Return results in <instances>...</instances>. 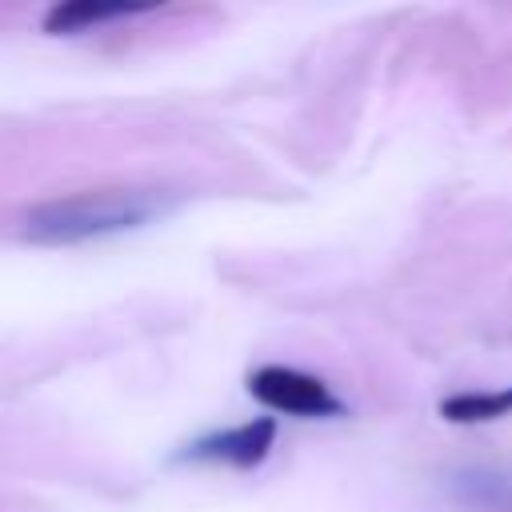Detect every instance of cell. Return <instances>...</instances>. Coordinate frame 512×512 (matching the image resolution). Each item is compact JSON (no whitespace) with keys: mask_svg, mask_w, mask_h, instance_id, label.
Returning <instances> with one entry per match:
<instances>
[{"mask_svg":"<svg viewBox=\"0 0 512 512\" xmlns=\"http://www.w3.org/2000/svg\"><path fill=\"white\" fill-rule=\"evenodd\" d=\"M156 212H160V200L152 192H80V196L32 208L24 220V232L40 244H80L92 236L140 228Z\"/></svg>","mask_w":512,"mask_h":512,"instance_id":"6da1fadb","label":"cell"},{"mask_svg":"<svg viewBox=\"0 0 512 512\" xmlns=\"http://www.w3.org/2000/svg\"><path fill=\"white\" fill-rule=\"evenodd\" d=\"M248 392L272 408V412H288V416H304V420H316V416H340L344 404L328 392L324 380L308 376V372H296V368H284V364H268V368H256L248 376Z\"/></svg>","mask_w":512,"mask_h":512,"instance_id":"7a4b0ae2","label":"cell"},{"mask_svg":"<svg viewBox=\"0 0 512 512\" xmlns=\"http://www.w3.org/2000/svg\"><path fill=\"white\" fill-rule=\"evenodd\" d=\"M272 436H276V424L272 420H248L240 428H228V432H212L196 444H188L184 456L192 460H216V464H236V468H252L268 456L272 448Z\"/></svg>","mask_w":512,"mask_h":512,"instance_id":"3957f363","label":"cell"},{"mask_svg":"<svg viewBox=\"0 0 512 512\" xmlns=\"http://www.w3.org/2000/svg\"><path fill=\"white\" fill-rule=\"evenodd\" d=\"M128 8H100V4H56L48 16H44V28L48 32H80L84 24H100V20H112V16H124Z\"/></svg>","mask_w":512,"mask_h":512,"instance_id":"277c9868","label":"cell"},{"mask_svg":"<svg viewBox=\"0 0 512 512\" xmlns=\"http://www.w3.org/2000/svg\"><path fill=\"white\" fill-rule=\"evenodd\" d=\"M512 408V392H476V396H456V400H448L444 404V416H452V420H492V416H500V412H508Z\"/></svg>","mask_w":512,"mask_h":512,"instance_id":"5b68a950","label":"cell"}]
</instances>
